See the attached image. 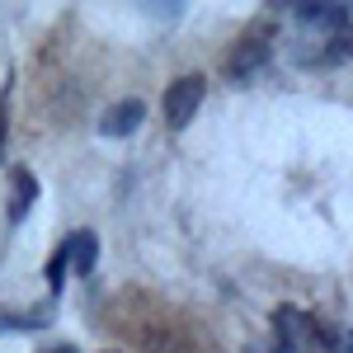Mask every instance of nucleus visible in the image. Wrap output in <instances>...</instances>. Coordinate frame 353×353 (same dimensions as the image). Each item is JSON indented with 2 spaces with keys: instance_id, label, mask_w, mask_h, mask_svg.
Instances as JSON below:
<instances>
[{
  "instance_id": "f257e3e1",
  "label": "nucleus",
  "mask_w": 353,
  "mask_h": 353,
  "mask_svg": "<svg viewBox=\"0 0 353 353\" xmlns=\"http://www.w3.org/2000/svg\"><path fill=\"white\" fill-rule=\"evenodd\" d=\"M203 99H208V81H203V76H179V81H170V90H165V123H170V132H184L193 118H198Z\"/></svg>"
},
{
  "instance_id": "f03ea898",
  "label": "nucleus",
  "mask_w": 353,
  "mask_h": 353,
  "mask_svg": "<svg viewBox=\"0 0 353 353\" xmlns=\"http://www.w3.org/2000/svg\"><path fill=\"white\" fill-rule=\"evenodd\" d=\"M264 61H269V38L264 33H245L236 43V52L226 57V76H231V85H245L254 71H264Z\"/></svg>"
},
{
  "instance_id": "7ed1b4c3",
  "label": "nucleus",
  "mask_w": 353,
  "mask_h": 353,
  "mask_svg": "<svg viewBox=\"0 0 353 353\" xmlns=\"http://www.w3.org/2000/svg\"><path fill=\"white\" fill-rule=\"evenodd\" d=\"M273 330L283 334L278 344H288L292 353H297L301 344H311V339H316V321H311L301 306H278V311H273Z\"/></svg>"
},
{
  "instance_id": "20e7f679",
  "label": "nucleus",
  "mask_w": 353,
  "mask_h": 353,
  "mask_svg": "<svg viewBox=\"0 0 353 353\" xmlns=\"http://www.w3.org/2000/svg\"><path fill=\"white\" fill-rule=\"evenodd\" d=\"M141 118H146V104L141 99H123V104H113L104 118H99V132L104 137H132L141 128Z\"/></svg>"
},
{
  "instance_id": "39448f33",
  "label": "nucleus",
  "mask_w": 353,
  "mask_h": 353,
  "mask_svg": "<svg viewBox=\"0 0 353 353\" xmlns=\"http://www.w3.org/2000/svg\"><path fill=\"white\" fill-rule=\"evenodd\" d=\"M94 264H99V236H94V231H76V236L66 241V269L94 273Z\"/></svg>"
},
{
  "instance_id": "423d86ee",
  "label": "nucleus",
  "mask_w": 353,
  "mask_h": 353,
  "mask_svg": "<svg viewBox=\"0 0 353 353\" xmlns=\"http://www.w3.org/2000/svg\"><path fill=\"white\" fill-rule=\"evenodd\" d=\"M33 198H38V179L28 174V170H14V203H10V221H19L33 208Z\"/></svg>"
},
{
  "instance_id": "0eeeda50",
  "label": "nucleus",
  "mask_w": 353,
  "mask_h": 353,
  "mask_svg": "<svg viewBox=\"0 0 353 353\" xmlns=\"http://www.w3.org/2000/svg\"><path fill=\"white\" fill-rule=\"evenodd\" d=\"M316 339L325 344V353H353V330L344 325H316Z\"/></svg>"
},
{
  "instance_id": "6e6552de",
  "label": "nucleus",
  "mask_w": 353,
  "mask_h": 353,
  "mask_svg": "<svg viewBox=\"0 0 353 353\" xmlns=\"http://www.w3.org/2000/svg\"><path fill=\"white\" fill-rule=\"evenodd\" d=\"M43 321H52V311H33V316H19V311H0V330H38Z\"/></svg>"
},
{
  "instance_id": "1a4fd4ad",
  "label": "nucleus",
  "mask_w": 353,
  "mask_h": 353,
  "mask_svg": "<svg viewBox=\"0 0 353 353\" xmlns=\"http://www.w3.org/2000/svg\"><path fill=\"white\" fill-rule=\"evenodd\" d=\"M61 283H66V241L57 245V254L48 259V288H52V292H61Z\"/></svg>"
},
{
  "instance_id": "9d476101",
  "label": "nucleus",
  "mask_w": 353,
  "mask_h": 353,
  "mask_svg": "<svg viewBox=\"0 0 353 353\" xmlns=\"http://www.w3.org/2000/svg\"><path fill=\"white\" fill-rule=\"evenodd\" d=\"M245 353H292L288 344H278V349H245Z\"/></svg>"
},
{
  "instance_id": "9b49d317",
  "label": "nucleus",
  "mask_w": 353,
  "mask_h": 353,
  "mask_svg": "<svg viewBox=\"0 0 353 353\" xmlns=\"http://www.w3.org/2000/svg\"><path fill=\"white\" fill-rule=\"evenodd\" d=\"M52 353H76V349H52Z\"/></svg>"
}]
</instances>
